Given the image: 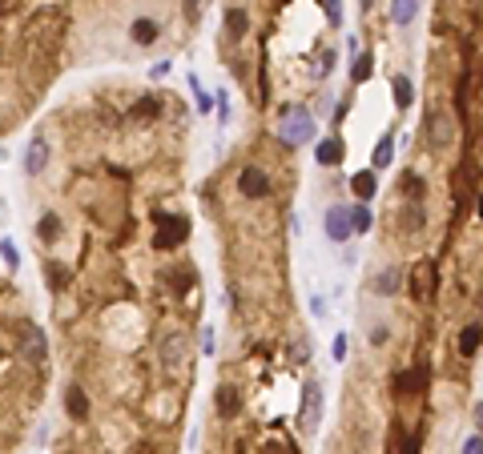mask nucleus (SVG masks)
<instances>
[{"label":"nucleus","mask_w":483,"mask_h":454,"mask_svg":"<svg viewBox=\"0 0 483 454\" xmlns=\"http://www.w3.org/2000/svg\"><path fill=\"white\" fill-rule=\"evenodd\" d=\"M37 237L45 242V246H52V242L61 237V217H57V213H40V221H37Z\"/></svg>","instance_id":"a211bd4d"},{"label":"nucleus","mask_w":483,"mask_h":454,"mask_svg":"<svg viewBox=\"0 0 483 454\" xmlns=\"http://www.w3.org/2000/svg\"><path fill=\"white\" fill-rule=\"evenodd\" d=\"M391 93H395V105H399V109H407L411 101H415V85H411V76L395 73V76H391Z\"/></svg>","instance_id":"dca6fc26"},{"label":"nucleus","mask_w":483,"mask_h":454,"mask_svg":"<svg viewBox=\"0 0 483 454\" xmlns=\"http://www.w3.org/2000/svg\"><path fill=\"white\" fill-rule=\"evenodd\" d=\"M201 354H213V330H201Z\"/></svg>","instance_id":"473e14b6"},{"label":"nucleus","mask_w":483,"mask_h":454,"mask_svg":"<svg viewBox=\"0 0 483 454\" xmlns=\"http://www.w3.org/2000/svg\"><path fill=\"white\" fill-rule=\"evenodd\" d=\"M371 73H374V57H371V52H359L355 64H350V85H367Z\"/></svg>","instance_id":"f3484780"},{"label":"nucleus","mask_w":483,"mask_h":454,"mask_svg":"<svg viewBox=\"0 0 483 454\" xmlns=\"http://www.w3.org/2000/svg\"><path fill=\"white\" fill-rule=\"evenodd\" d=\"M278 141L286 149H298V145H306V141H314V117L306 109H290L282 129H278Z\"/></svg>","instance_id":"f257e3e1"},{"label":"nucleus","mask_w":483,"mask_h":454,"mask_svg":"<svg viewBox=\"0 0 483 454\" xmlns=\"http://www.w3.org/2000/svg\"><path fill=\"white\" fill-rule=\"evenodd\" d=\"M49 137L45 133H37L33 137V141H28V149H25V173L28 177H40V173H45V165H49Z\"/></svg>","instance_id":"0eeeda50"},{"label":"nucleus","mask_w":483,"mask_h":454,"mask_svg":"<svg viewBox=\"0 0 483 454\" xmlns=\"http://www.w3.org/2000/svg\"><path fill=\"white\" fill-rule=\"evenodd\" d=\"M371 342H374V346H383V342H387V326H379V330L371 334Z\"/></svg>","instance_id":"72a5a7b5"},{"label":"nucleus","mask_w":483,"mask_h":454,"mask_svg":"<svg viewBox=\"0 0 483 454\" xmlns=\"http://www.w3.org/2000/svg\"><path fill=\"white\" fill-rule=\"evenodd\" d=\"M186 16H189V21L198 16V0H186Z\"/></svg>","instance_id":"c9c22d12"},{"label":"nucleus","mask_w":483,"mask_h":454,"mask_svg":"<svg viewBox=\"0 0 483 454\" xmlns=\"http://www.w3.org/2000/svg\"><path fill=\"white\" fill-rule=\"evenodd\" d=\"M367 8H371V0H367Z\"/></svg>","instance_id":"e433bc0d"},{"label":"nucleus","mask_w":483,"mask_h":454,"mask_svg":"<svg viewBox=\"0 0 483 454\" xmlns=\"http://www.w3.org/2000/svg\"><path fill=\"white\" fill-rule=\"evenodd\" d=\"M479 346H483V326H467L459 334V354H475Z\"/></svg>","instance_id":"4be33fe9"},{"label":"nucleus","mask_w":483,"mask_h":454,"mask_svg":"<svg viewBox=\"0 0 483 454\" xmlns=\"http://www.w3.org/2000/svg\"><path fill=\"white\" fill-rule=\"evenodd\" d=\"M238 406H242V398H238L234 386H218V414H222V418H234Z\"/></svg>","instance_id":"aec40b11"},{"label":"nucleus","mask_w":483,"mask_h":454,"mask_svg":"<svg viewBox=\"0 0 483 454\" xmlns=\"http://www.w3.org/2000/svg\"><path fill=\"white\" fill-rule=\"evenodd\" d=\"M407 189H411V201H423V181H419V177H415V173H407Z\"/></svg>","instance_id":"2f4dec72"},{"label":"nucleus","mask_w":483,"mask_h":454,"mask_svg":"<svg viewBox=\"0 0 483 454\" xmlns=\"http://www.w3.org/2000/svg\"><path fill=\"white\" fill-rule=\"evenodd\" d=\"M423 386H427V366L399 370V374H395V390H399V394H419Z\"/></svg>","instance_id":"9d476101"},{"label":"nucleus","mask_w":483,"mask_h":454,"mask_svg":"<svg viewBox=\"0 0 483 454\" xmlns=\"http://www.w3.org/2000/svg\"><path fill=\"white\" fill-rule=\"evenodd\" d=\"M403 290V270L399 266H387L383 273H374V294L379 297H395Z\"/></svg>","instance_id":"1a4fd4ad"},{"label":"nucleus","mask_w":483,"mask_h":454,"mask_svg":"<svg viewBox=\"0 0 483 454\" xmlns=\"http://www.w3.org/2000/svg\"><path fill=\"white\" fill-rule=\"evenodd\" d=\"M238 193L250 197V201H262V197L270 193V173L258 169V165H246V169L238 173Z\"/></svg>","instance_id":"39448f33"},{"label":"nucleus","mask_w":483,"mask_h":454,"mask_svg":"<svg viewBox=\"0 0 483 454\" xmlns=\"http://www.w3.org/2000/svg\"><path fill=\"white\" fill-rule=\"evenodd\" d=\"M16 342L25 350V358H33V362L49 358V338H45V330H40L37 322H16Z\"/></svg>","instance_id":"f03ea898"},{"label":"nucleus","mask_w":483,"mask_h":454,"mask_svg":"<svg viewBox=\"0 0 483 454\" xmlns=\"http://www.w3.org/2000/svg\"><path fill=\"white\" fill-rule=\"evenodd\" d=\"M161 33V25L153 21V16H141V21H133V28H129V37H133V45H153Z\"/></svg>","instance_id":"ddd939ff"},{"label":"nucleus","mask_w":483,"mask_h":454,"mask_svg":"<svg viewBox=\"0 0 483 454\" xmlns=\"http://www.w3.org/2000/svg\"><path fill=\"white\" fill-rule=\"evenodd\" d=\"M0 258H4V261H9V266L16 270V266H21V249H16L9 237H4V242H0Z\"/></svg>","instance_id":"bb28decb"},{"label":"nucleus","mask_w":483,"mask_h":454,"mask_svg":"<svg viewBox=\"0 0 483 454\" xmlns=\"http://www.w3.org/2000/svg\"><path fill=\"white\" fill-rule=\"evenodd\" d=\"M189 89H194V97H198V113L201 117H210V109H213V97L206 93V89L198 85V76H189Z\"/></svg>","instance_id":"b1692460"},{"label":"nucleus","mask_w":483,"mask_h":454,"mask_svg":"<svg viewBox=\"0 0 483 454\" xmlns=\"http://www.w3.org/2000/svg\"><path fill=\"white\" fill-rule=\"evenodd\" d=\"M314 161H318L322 169H335V165H343V141H338V137H326V141H318V149H314Z\"/></svg>","instance_id":"9b49d317"},{"label":"nucleus","mask_w":483,"mask_h":454,"mask_svg":"<svg viewBox=\"0 0 483 454\" xmlns=\"http://www.w3.org/2000/svg\"><path fill=\"white\" fill-rule=\"evenodd\" d=\"M419 13V0H391V21L395 25H411Z\"/></svg>","instance_id":"412c9836"},{"label":"nucleus","mask_w":483,"mask_h":454,"mask_svg":"<svg viewBox=\"0 0 483 454\" xmlns=\"http://www.w3.org/2000/svg\"><path fill=\"white\" fill-rule=\"evenodd\" d=\"M331 358H335V362H343V358H347V334H335V342H331Z\"/></svg>","instance_id":"c85d7f7f"},{"label":"nucleus","mask_w":483,"mask_h":454,"mask_svg":"<svg viewBox=\"0 0 483 454\" xmlns=\"http://www.w3.org/2000/svg\"><path fill=\"white\" fill-rule=\"evenodd\" d=\"M419 442H423V430L407 434V442H403V450H399V454H419Z\"/></svg>","instance_id":"7c9ffc66"},{"label":"nucleus","mask_w":483,"mask_h":454,"mask_svg":"<svg viewBox=\"0 0 483 454\" xmlns=\"http://www.w3.org/2000/svg\"><path fill=\"white\" fill-rule=\"evenodd\" d=\"M186 237H189L186 217H157V234H153V246L157 249H177Z\"/></svg>","instance_id":"20e7f679"},{"label":"nucleus","mask_w":483,"mask_h":454,"mask_svg":"<svg viewBox=\"0 0 483 454\" xmlns=\"http://www.w3.org/2000/svg\"><path fill=\"white\" fill-rule=\"evenodd\" d=\"M371 225H374L371 205H367V201H359V205L350 209V229H355V234H371Z\"/></svg>","instance_id":"6ab92c4d"},{"label":"nucleus","mask_w":483,"mask_h":454,"mask_svg":"<svg viewBox=\"0 0 483 454\" xmlns=\"http://www.w3.org/2000/svg\"><path fill=\"white\" fill-rule=\"evenodd\" d=\"M250 33V16L242 8H226V37L230 40H242Z\"/></svg>","instance_id":"4468645a"},{"label":"nucleus","mask_w":483,"mask_h":454,"mask_svg":"<svg viewBox=\"0 0 483 454\" xmlns=\"http://www.w3.org/2000/svg\"><path fill=\"white\" fill-rule=\"evenodd\" d=\"M435 282H439L435 261H419V266L411 270V297H415V302H427V297L435 294Z\"/></svg>","instance_id":"423d86ee"},{"label":"nucleus","mask_w":483,"mask_h":454,"mask_svg":"<svg viewBox=\"0 0 483 454\" xmlns=\"http://www.w3.org/2000/svg\"><path fill=\"white\" fill-rule=\"evenodd\" d=\"M322 8H326V21H331V25H343V4H338V0H322Z\"/></svg>","instance_id":"cd10ccee"},{"label":"nucleus","mask_w":483,"mask_h":454,"mask_svg":"<svg viewBox=\"0 0 483 454\" xmlns=\"http://www.w3.org/2000/svg\"><path fill=\"white\" fill-rule=\"evenodd\" d=\"M471 414H475V426H479V434H483V402H475V410H471Z\"/></svg>","instance_id":"f704fd0d"},{"label":"nucleus","mask_w":483,"mask_h":454,"mask_svg":"<svg viewBox=\"0 0 483 454\" xmlns=\"http://www.w3.org/2000/svg\"><path fill=\"white\" fill-rule=\"evenodd\" d=\"M65 410H69V418H85L89 414V394L81 390V386H69V394H65Z\"/></svg>","instance_id":"2eb2a0df"},{"label":"nucleus","mask_w":483,"mask_h":454,"mask_svg":"<svg viewBox=\"0 0 483 454\" xmlns=\"http://www.w3.org/2000/svg\"><path fill=\"white\" fill-rule=\"evenodd\" d=\"M391 157H395V137L387 133L383 141H379V145H374V169H387V165H391Z\"/></svg>","instance_id":"5701e85b"},{"label":"nucleus","mask_w":483,"mask_h":454,"mask_svg":"<svg viewBox=\"0 0 483 454\" xmlns=\"http://www.w3.org/2000/svg\"><path fill=\"white\" fill-rule=\"evenodd\" d=\"M322 221H326V237H331V242H338V246L355 234V229H350V209L347 205H331Z\"/></svg>","instance_id":"6e6552de"},{"label":"nucleus","mask_w":483,"mask_h":454,"mask_svg":"<svg viewBox=\"0 0 483 454\" xmlns=\"http://www.w3.org/2000/svg\"><path fill=\"white\" fill-rule=\"evenodd\" d=\"M45 278L52 282V290H65V285H69V270H65V266H57V261H49V266H45Z\"/></svg>","instance_id":"393cba45"},{"label":"nucleus","mask_w":483,"mask_h":454,"mask_svg":"<svg viewBox=\"0 0 483 454\" xmlns=\"http://www.w3.org/2000/svg\"><path fill=\"white\" fill-rule=\"evenodd\" d=\"M350 189H355V197H359V201H371V197L379 193V177H374L371 169H359L355 177H350Z\"/></svg>","instance_id":"f8f14e48"},{"label":"nucleus","mask_w":483,"mask_h":454,"mask_svg":"<svg viewBox=\"0 0 483 454\" xmlns=\"http://www.w3.org/2000/svg\"><path fill=\"white\" fill-rule=\"evenodd\" d=\"M459 454H483V434H471V438H463V450Z\"/></svg>","instance_id":"c756f323"},{"label":"nucleus","mask_w":483,"mask_h":454,"mask_svg":"<svg viewBox=\"0 0 483 454\" xmlns=\"http://www.w3.org/2000/svg\"><path fill=\"white\" fill-rule=\"evenodd\" d=\"M157 109H161V101L157 97H145V101H137V105H133V117H153Z\"/></svg>","instance_id":"a878e982"},{"label":"nucleus","mask_w":483,"mask_h":454,"mask_svg":"<svg viewBox=\"0 0 483 454\" xmlns=\"http://www.w3.org/2000/svg\"><path fill=\"white\" fill-rule=\"evenodd\" d=\"M298 422L306 434H314L322 422V382H306L302 386V410H298Z\"/></svg>","instance_id":"7ed1b4c3"}]
</instances>
